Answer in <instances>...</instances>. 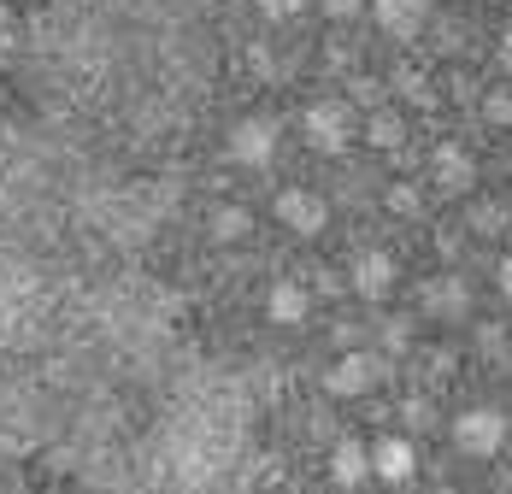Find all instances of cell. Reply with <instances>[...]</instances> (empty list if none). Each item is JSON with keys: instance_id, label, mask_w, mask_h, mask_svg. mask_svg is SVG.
I'll return each instance as SVG.
<instances>
[{"instance_id": "obj_16", "label": "cell", "mask_w": 512, "mask_h": 494, "mask_svg": "<svg viewBox=\"0 0 512 494\" xmlns=\"http://www.w3.org/2000/svg\"><path fill=\"white\" fill-rule=\"evenodd\" d=\"M389 212H401V218H407V212H418V189L395 183V189H389Z\"/></svg>"}, {"instance_id": "obj_22", "label": "cell", "mask_w": 512, "mask_h": 494, "mask_svg": "<svg viewBox=\"0 0 512 494\" xmlns=\"http://www.w3.org/2000/svg\"><path fill=\"white\" fill-rule=\"evenodd\" d=\"M501 65L512 71V24H507V36H501Z\"/></svg>"}, {"instance_id": "obj_24", "label": "cell", "mask_w": 512, "mask_h": 494, "mask_svg": "<svg viewBox=\"0 0 512 494\" xmlns=\"http://www.w3.org/2000/svg\"><path fill=\"white\" fill-rule=\"evenodd\" d=\"M436 494H460V489H436Z\"/></svg>"}, {"instance_id": "obj_4", "label": "cell", "mask_w": 512, "mask_h": 494, "mask_svg": "<svg viewBox=\"0 0 512 494\" xmlns=\"http://www.w3.org/2000/svg\"><path fill=\"white\" fill-rule=\"evenodd\" d=\"M371 477L377 483H389V489H401L418 477V447L407 436H383V442H371Z\"/></svg>"}, {"instance_id": "obj_23", "label": "cell", "mask_w": 512, "mask_h": 494, "mask_svg": "<svg viewBox=\"0 0 512 494\" xmlns=\"http://www.w3.org/2000/svg\"><path fill=\"white\" fill-rule=\"evenodd\" d=\"M0 42H6V6H0Z\"/></svg>"}, {"instance_id": "obj_3", "label": "cell", "mask_w": 512, "mask_h": 494, "mask_svg": "<svg viewBox=\"0 0 512 494\" xmlns=\"http://www.w3.org/2000/svg\"><path fill=\"white\" fill-rule=\"evenodd\" d=\"M307 142L318 153H348V142H354V118H348L342 100H318V106H307Z\"/></svg>"}, {"instance_id": "obj_12", "label": "cell", "mask_w": 512, "mask_h": 494, "mask_svg": "<svg viewBox=\"0 0 512 494\" xmlns=\"http://www.w3.org/2000/svg\"><path fill=\"white\" fill-rule=\"evenodd\" d=\"M436 177H442V189H454V195H460L465 183H471V159H465V148L442 142V148H436Z\"/></svg>"}, {"instance_id": "obj_2", "label": "cell", "mask_w": 512, "mask_h": 494, "mask_svg": "<svg viewBox=\"0 0 512 494\" xmlns=\"http://www.w3.org/2000/svg\"><path fill=\"white\" fill-rule=\"evenodd\" d=\"M224 153H230L242 171L271 165V153H277V124H271V118H242V124H230V142H224Z\"/></svg>"}, {"instance_id": "obj_13", "label": "cell", "mask_w": 512, "mask_h": 494, "mask_svg": "<svg viewBox=\"0 0 512 494\" xmlns=\"http://www.w3.org/2000/svg\"><path fill=\"white\" fill-rule=\"evenodd\" d=\"M365 136H371V148L395 153L407 142V124H401V112H371V124H365Z\"/></svg>"}, {"instance_id": "obj_11", "label": "cell", "mask_w": 512, "mask_h": 494, "mask_svg": "<svg viewBox=\"0 0 512 494\" xmlns=\"http://www.w3.org/2000/svg\"><path fill=\"white\" fill-rule=\"evenodd\" d=\"M312 312V295L301 283H271V295H265V318L271 324H307Z\"/></svg>"}, {"instance_id": "obj_21", "label": "cell", "mask_w": 512, "mask_h": 494, "mask_svg": "<svg viewBox=\"0 0 512 494\" xmlns=\"http://www.w3.org/2000/svg\"><path fill=\"white\" fill-rule=\"evenodd\" d=\"M248 59H254L259 77H271V53H265V48H248Z\"/></svg>"}, {"instance_id": "obj_10", "label": "cell", "mask_w": 512, "mask_h": 494, "mask_svg": "<svg viewBox=\"0 0 512 494\" xmlns=\"http://www.w3.org/2000/svg\"><path fill=\"white\" fill-rule=\"evenodd\" d=\"M395 289V259L383 253V247H365L354 259V295H365V300H383Z\"/></svg>"}, {"instance_id": "obj_20", "label": "cell", "mask_w": 512, "mask_h": 494, "mask_svg": "<svg viewBox=\"0 0 512 494\" xmlns=\"http://www.w3.org/2000/svg\"><path fill=\"white\" fill-rule=\"evenodd\" d=\"M407 424H418V430H424V424H430V406H418V400H407Z\"/></svg>"}, {"instance_id": "obj_19", "label": "cell", "mask_w": 512, "mask_h": 494, "mask_svg": "<svg viewBox=\"0 0 512 494\" xmlns=\"http://www.w3.org/2000/svg\"><path fill=\"white\" fill-rule=\"evenodd\" d=\"M495 283H501V300L512 306V253L501 259V265H495Z\"/></svg>"}, {"instance_id": "obj_1", "label": "cell", "mask_w": 512, "mask_h": 494, "mask_svg": "<svg viewBox=\"0 0 512 494\" xmlns=\"http://www.w3.org/2000/svg\"><path fill=\"white\" fill-rule=\"evenodd\" d=\"M448 436H454V447H460V453H471V459H489V453H501V447H507V412H495V406H471V412H460V418H454V430H448Z\"/></svg>"}, {"instance_id": "obj_14", "label": "cell", "mask_w": 512, "mask_h": 494, "mask_svg": "<svg viewBox=\"0 0 512 494\" xmlns=\"http://www.w3.org/2000/svg\"><path fill=\"white\" fill-rule=\"evenodd\" d=\"M212 236H218V242H242V236H248V212H242V206L212 212Z\"/></svg>"}, {"instance_id": "obj_9", "label": "cell", "mask_w": 512, "mask_h": 494, "mask_svg": "<svg viewBox=\"0 0 512 494\" xmlns=\"http://www.w3.org/2000/svg\"><path fill=\"white\" fill-rule=\"evenodd\" d=\"M371 24L395 42H412L424 24V0H371Z\"/></svg>"}, {"instance_id": "obj_18", "label": "cell", "mask_w": 512, "mask_h": 494, "mask_svg": "<svg viewBox=\"0 0 512 494\" xmlns=\"http://www.w3.org/2000/svg\"><path fill=\"white\" fill-rule=\"evenodd\" d=\"M471 224H477V230H489V236H495V230H501V224H507V212H501V206H477V212H471Z\"/></svg>"}, {"instance_id": "obj_8", "label": "cell", "mask_w": 512, "mask_h": 494, "mask_svg": "<svg viewBox=\"0 0 512 494\" xmlns=\"http://www.w3.org/2000/svg\"><path fill=\"white\" fill-rule=\"evenodd\" d=\"M465 306H471V289H465L460 277H436V283L418 289V312H430V318H442V324L465 318Z\"/></svg>"}, {"instance_id": "obj_7", "label": "cell", "mask_w": 512, "mask_h": 494, "mask_svg": "<svg viewBox=\"0 0 512 494\" xmlns=\"http://www.w3.org/2000/svg\"><path fill=\"white\" fill-rule=\"evenodd\" d=\"M330 483H342V489H365L371 483V447L359 436H342L330 447Z\"/></svg>"}, {"instance_id": "obj_5", "label": "cell", "mask_w": 512, "mask_h": 494, "mask_svg": "<svg viewBox=\"0 0 512 494\" xmlns=\"http://www.w3.org/2000/svg\"><path fill=\"white\" fill-rule=\"evenodd\" d=\"M383 383V359H371V353H348V359H336L330 371H324V389L342 400L365 395V389H377Z\"/></svg>"}, {"instance_id": "obj_6", "label": "cell", "mask_w": 512, "mask_h": 494, "mask_svg": "<svg viewBox=\"0 0 512 494\" xmlns=\"http://www.w3.org/2000/svg\"><path fill=\"white\" fill-rule=\"evenodd\" d=\"M277 224H289L295 236H318L330 224V206L318 195H307V189H283L277 195Z\"/></svg>"}, {"instance_id": "obj_17", "label": "cell", "mask_w": 512, "mask_h": 494, "mask_svg": "<svg viewBox=\"0 0 512 494\" xmlns=\"http://www.w3.org/2000/svg\"><path fill=\"white\" fill-rule=\"evenodd\" d=\"M483 118L489 124H512V95H489L483 100Z\"/></svg>"}, {"instance_id": "obj_15", "label": "cell", "mask_w": 512, "mask_h": 494, "mask_svg": "<svg viewBox=\"0 0 512 494\" xmlns=\"http://www.w3.org/2000/svg\"><path fill=\"white\" fill-rule=\"evenodd\" d=\"M318 12H324V18H336V24H348V18L365 12V0H318Z\"/></svg>"}]
</instances>
